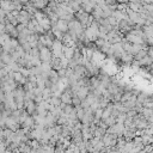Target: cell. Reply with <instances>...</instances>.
I'll return each mask as SVG.
<instances>
[{
    "label": "cell",
    "mask_w": 153,
    "mask_h": 153,
    "mask_svg": "<svg viewBox=\"0 0 153 153\" xmlns=\"http://www.w3.org/2000/svg\"><path fill=\"white\" fill-rule=\"evenodd\" d=\"M137 153H147V152H146L145 149H141V151H140V152H137Z\"/></svg>",
    "instance_id": "cell-2"
},
{
    "label": "cell",
    "mask_w": 153,
    "mask_h": 153,
    "mask_svg": "<svg viewBox=\"0 0 153 153\" xmlns=\"http://www.w3.org/2000/svg\"><path fill=\"white\" fill-rule=\"evenodd\" d=\"M39 59L43 62H49L51 60V51L48 47H42L39 49Z\"/></svg>",
    "instance_id": "cell-1"
}]
</instances>
